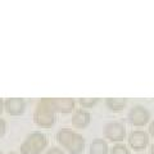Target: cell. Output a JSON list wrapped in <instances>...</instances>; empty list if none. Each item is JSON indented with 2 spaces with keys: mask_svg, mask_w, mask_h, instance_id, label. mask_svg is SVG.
I'll use <instances>...</instances> for the list:
<instances>
[{
  "mask_svg": "<svg viewBox=\"0 0 154 154\" xmlns=\"http://www.w3.org/2000/svg\"><path fill=\"white\" fill-rule=\"evenodd\" d=\"M46 154H66V153L59 148H50L49 150L46 152Z\"/></svg>",
  "mask_w": 154,
  "mask_h": 154,
  "instance_id": "9a60e30c",
  "label": "cell"
},
{
  "mask_svg": "<svg viewBox=\"0 0 154 154\" xmlns=\"http://www.w3.org/2000/svg\"><path fill=\"white\" fill-rule=\"evenodd\" d=\"M148 143H149V136L145 131H143V130H135V131H132L128 136L130 146L136 152L144 150V149L148 146Z\"/></svg>",
  "mask_w": 154,
  "mask_h": 154,
  "instance_id": "8992f818",
  "label": "cell"
},
{
  "mask_svg": "<svg viewBox=\"0 0 154 154\" xmlns=\"http://www.w3.org/2000/svg\"><path fill=\"white\" fill-rule=\"evenodd\" d=\"M90 154H108V144L103 139H94L90 144Z\"/></svg>",
  "mask_w": 154,
  "mask_h": 154,
  "instance_id": "30bf717a",
  "label": "cell"
},
{
  "mask_svg": "<svg viewBox=\"0 0 154 154\" xmlns=\"http://www.w3.org/2000/svg\"><path fill=\"white\" fill-rule=\"evenodd\" d=\"M90 119L91 118L89 112H86L84 109H79L72 116V125L77 128H85L86 126H89Z\"/></svg>",
  "mask_w": 154,
  "mask_h": 154,
  "instance_id": "9c48e42d",
  "label": "cell"
},
{
  "mask_svg": "<svg viewBox=\"0 0 154 154\" xmlns=\"http://www.w3.org/2000/svg\"><path fill=\"white\" fill-rule=\"evenodd\" d=\"M99 98H80L79 103L82 108H93L96 103H99Z\"/></svg>",
  "mask_w": 154,
  "mask_h": 154,
  "instance_id": "7c38bea8",
  "label": "cell"
},
{
  "mask_svg": "<svg viewBox=\"0 0 154 154\" xmlns=\"http://www.w3.org/2000/svg\"><path fill=\"white\" fill-rule=\"evenodd\" d=\"M8 154H17V153H13V152H11V153H8Z\"/></svg>",
  "mask_w": 154,
  "mask_h": 154,
  "instance_id": "d6986e66",
  "label": "cell"
},
{
  "mask_svg": "<svg viewBox=\"0 0 154 154\" xmlns=\"http://www.w3.org/2000/svg\"><path fill=\"white\" fill-rule=\"evenodd\" d=\"M149 118H150V113L143 105H135L128 112V121L136 127H143L148 125Z\"/></svg>",
  "mask_w": 154,
  "mask_h": 154,
  "instance_id": "277c9868",
  "label": "cell"
},
{
  "mask_svg": "<svg viewBox=\"0 0 154 154\" xmlns=\"http://www.w3.org/2000/svg\"><path fill=\"white\" fill-rule=\"evenodd\" d=\"M76 100L72 98H53V105L55 112L59 113H69L73 110Z\"/></svg>",
  "mask_w": 154,
  "mask_h": 154,
  "instance_id": "ba28073f",
  "label": "cell"
},
{
  "mask_svg": "<svg viewBox=\"0 0 154 154\" xmlns=\"http://www.w3.org/2000/svg\"><path fill=\"white\" fill-rule=\"evenodd\" d=\"M7 131V122L3 118H0V137H3Z\"/></svg>",
  "mask_w": 154,
  "mask_h": 154,
  "instance_id": "5bb4252c",
  "label": "cell"
},
{
  "mask_svg": "<svg viewBox=\"0 0 154 154\" xmlns=\"http://www.w3.org/2000/svg\"><path fill=\"white\" fill-rule=\"evenodd\" d=\"M150 154H154V143L152 144V148H150Z\"/></svg>",
  "mask_w": 154,
  "mask_h": 154,
  "instance_id": "ac0fdd59",
  "label": "cell"
},
{
  "mask_svg": "<svg viewBox=\"0 0 154 154\" xmlns=\"http://www.w3.org/2000/svg\"><path fill=\"white\" fill-rule=\"evenodd\" d=\"M149 134H150L152 136L154 137V119L150 122V125H149Z\"/></svg>",
  "mask_w": 154,
  "mask_h": 154,
  "instance_id": "2e32d148",
  "label": "cell"
},
{
  "mask_svg": "<svg viewBox=\"0 0 154 154\" xmlns=\"http://www.w3.org/2000/svg\"><path fill=\"white\" fill-rule=\"evenodd\" d=\"M104 135L110 141L121 143L126 137V128L119 122H109L104 126Z\"/></svg>",
  "mask_w": 154,
  "mask_h": 154,
  "instance_id": "5b68a950",
  "label": "cell"
},
{
  "mask_svg": "<svg viewBox=\"0 0 154 154\" xmlns=\"http://www.w3.org/2000/svg\"><path fill=\"white\" fill-rule=\"evenodd\" d=\"M48 137L42 132H32L22 143L21 153L22 154H40L48 145Z\"/></svg>",
  "mask_w": 154,
  "mask_h": 154,
  "instance_id": "3957f363",
  "label": "cell"
},
{
  "mask_svg": "<svg viewBox=\"0 0 154 154\" xmlns=\"http://www.w3.org/2000/svg\"><path fill=\"white\" fill-rule=\"evenodd\" d=\"M109 154H130V150L126 145H123V144H116V145L110 149Z\"/></svg>",
  "mask_w": 154,
  "mask_h": 154,
  "instance_id": "4fadbf2b",
  "label": "cell"
},
{
  "mask_svg": "<svg viewBox=\"0 0 154 154\" xmlns=\"http://www.w3.org/2000/svg\"><path fill=\"white\" fill-rule=\"evenodd\" d=\"M35 123L40 127H51L55 122V109L53 105V98H42L37 102L35 114Z\"/></svg>",
  "mask_w": 154,
  "mask_h": 154,
  "instance_id": "6da1fadb",
  "label": "cell"
},
{
  "mask_svg": "<svg viewBox=\"0 0 154 154\" xmlns=\"http://www.w3.org/2000/svg\"><path fill=\"white\" fill-rule=\"evenodd\" d=\"M3 110H4V100L0 98V114L3 113Z\"/></svg>",
  "mask_w": 154,
  "mask_h": 154,
  "instance_id": "e0dca14e",
  "label": "cell"
},
{
  "mask_svg": "<svg viewBox=\"0 0 154 154\" xmlns=\"http://www.w3.org/2000/svg\"><path fill=\"white\" fill-rule=\"evenodd\" d=\"M0 154H3V153H2V150H0Z\"/></svg>",
  "mask_w": 154,
  "mask_h": 154,
  "instance_id": "ffe728a7",
  "label": "cell"
},
{
  "mask_svg": "<svg viewBox=\"0 0 154 154\" xmlns=\"http://www.w3.org/2000/svg\"><path fill=\"white\" fill-rule=\"evenodd\" d=\"M4 108L11 116H21L25 112L26 100L23 98H9L4 100Z\"/></svg>",
  "mask_w": 154,
  "mask_h": 154,
  "instance_id": "52a82bcc",
  "label": "cell"
},
{
  "mask_svg": "<svg viewBox=\"0 0 154 154\" xmlns=\"http://www.w3.org/2000/svg\"><path fill=\"white\" fill-rule=\"evenodd\" d=\"M105 104L107 107L113 110V112H118L122 110L127 104V99L126 98H107L105 99Z\"/></svg>",
  "mask_w": 154,
  "mask_h": 154,
  "instance_id": "8fae6325",
  "label": "cell"
},
{
  "mask_svg": "<svg viewBox=\"0 0 154 154\" xmlns=\"http://www.w3.org/2000/svg\"><path fill=\"white\" fill-rule=\"evenodd\" d=\"M139 154H141V153H139Z\"/></svg>",
  "mask_w": 154,
  "mask_h": 154,
  "instance_id": "44dd1931",
  "label": "cell"
},
{
  "mask_svg": "<svg viewBox=\"0 0 154 154\" xmlns=\"http://www.w3.org/2000/svg\"><path fill=\"white\" fill-rule=\"evenodd\" d=\"M58 141L62 146L67 149V152L71 154H80L85 149V139L82 135L72 131L69 128H60L57 134Z\"/></svg>",
  "mask_w": 154,
  "mask_h": 154,
  "instance_id": "7a4b0ae2",
  "label": "cell"
}]
</instances>
